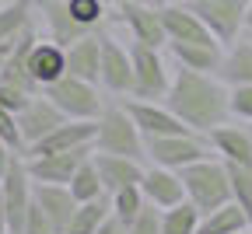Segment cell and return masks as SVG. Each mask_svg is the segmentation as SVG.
<instances>
[{"instance_id":"obj_1","label":"cell","mask_w":252,"mask_h":234,"mask_svg":"<svg viewBox=\"0 0 252 234\" xmlns=\"http://www.w3.org/2000/svg\"><path fill=\"white\" fill-rule=\"evenodd\" d=\"M165 105L193 133H210L214 126L231 119L228 84L217 74L186 70V66H175V63H172V84H168V94H165Z\"/></svg>"},{"instance_id":"obj_2","label":"cell","mask_w":252,"mask_h":234,"mask_svg":"<svg viewBox=\"0 0 252 234\" xmlns=\"http://www.w3.org/2000/svg\"><path fill=\"white\" fill-rule=\"evenodd\" d=\"M94 150L98 154H119V157H144V133L130 119V112L123 109L119 98H109L102 116L94 119Z\"/></svg>"},{"instance_id":"obj_3","label":"cell","mask_w":252,"mask_h":234,"mask_svg":"<svg viewBox=\"0 0 252 234\" xmlns=\"http://www.w3.org/2000/svg\"><path fill=\"white\" fill-rule=\"evenodd\" d=\"M182 175V189H186V199L193 203L200 213H210L217 206L231 203V185H228V168L220 157H203L196 164L179 172Z\"/></svg>"},{"instance_id":"obj_4","label":"cell","mask_w":252,"mask_h":234,"mask_svg":"<svg viewBox=\"0 0 252 234\" xmlns=\"http://www.w3.org/2000/svg\"><path fill=\"white\" fill-rule=\"evenodd\" d=\"M144 157L147 164H161V168L182 172L189 164H196L203 157H214L207 133H193V129H182V133H168V137H151L144 140Z\"/></svg>"},{"instance_id":"obj_5","label":"cell","mask_w":252,"mask_h":234,"mask_svg":"<svg viewBox=\"0 0 252 234\" xmlns=\"http://www.w3.org/2000/svg\"><path fill=\"white\" fill-rule=\"evenodd\" d=\"M42 94H46L67 119H84V122H94V119L102 116L105 102H109V94H105L98 84L81 81V77H70V74H63V77H60L56 84H49Z\"/></svg>"},{"instance_id":"obj_6","label":"cell","mask_w":252,"mask_h":234,"mask_svg":"<svg viewBox=\"0 0 252 234\" xmlns=\"http://www.w3.org/2000/svg\"><path fill=\"white\" fill-rule=\"evenodd\" d=\"M130 59H133V94L130 98H151L165 102L168 84H172V59L165 49H154L144 42H130Z\"/></svg>"},{"instance_id":"obj_7","label":"cell","mask_w":252,"mask_h":234,"mask_svg":"<svg viewBox=\"0 0 252 234\" xmlns=\"http://www.w3.org/2000/svg\"><path fill=\"white\" fill-rule=\"evenodd\" d=\"M186 4L200 14V21L220 46H231L235 39L245 35L249 0H186Z\"/></svg>"},{"instance_id":"obj_8","label":"cell","mask_w":252,"mask_h":234,"mask_svg":"<svg viewBox=\"0 0 252 234\" xmlns=\"http://www.w3.org/2000/svg\"><path fill=\"white\" fill-rule=\"evenodd\" d=\"M102 39V74L98 88L109 98H130L133 94V59H130V42H119L112 31H98Z\"/></svg>"},{"instance_id":"obj_9","label":"cell","mask_w":252,"mask_h":234,"mask_svg":"<svg viewBox=\"0 0 252 234\" xmlns=\"http://www.w3.org/2000/svg\"><path fill=\"white\" fill-rule=\"evenodd\" d=\"M112 14L126 28L130 42H144V46H154V49H165L168 35H165V25H161V7L144 4V0H123Z\"/></svg>"},{"instance_id":"obj_10","label":"cell","mask_w":252,"mask_h":234,"mask_svg":"<svg viewBox=\"0 0 252 234\" xmlns=\"http://www.w3.org/2000/svg\"><path fill=\"white\" fill-rule=\"evenodd\" d=\"M0 196H4V210H7L11 231H21L25 213L32 210V199H35V182H32V175H28L25 154H18L7 164V172L0 175Z\"/></svg>"},{"instance_id":"obj_11","label":"cell","mask_w":252,"mask_h":234,"mask_svg":"<svg viewBox=\"0 0 252 234\" xmlns=\"http://www.w3.org/2000/svg\"><path fill=\"white\" fill-rule=\"evenodd\" d=\"M94 154V147H77V150H60V154H35L25 157L32 182L39 185H70L74 172Z\"/></svg>"},{"instance_id":"obj_12","label":"cell","mask_w":252,"mask_h":234,"mask_svg":"<svg viewBox=\"0 0 252 234\" xmlns=\"http://www.w3.org/2000/svg\"><path fill=\"white\" fill-rule=\"evenodd\" d=\"M123 109L130 112V119L137 122V129L144 133V140L151 137H168V133H182L189 126L179 122V116L165 105V102H151V98H119Z\"/></svg>"},{"instance_id":"obj_13","label":"cell","mask_w":252,"mask_h":234,"mask_svg":"<svg viewBox=\"0 0 252 234\" xmlns=\"http://www.w3.org/2000/svg\"><path fill=\"white\" fill-rule=\"evenodd\" d=\"M210 140V150L214 157H220L224 164H245V168H252V126L245 122H220L207 133Z\"/></svg>"},{"instance_id":"obj_14","label":"cell","mask_w":252,"mask_h":234,"mask_svg":"<svg viewBox=\"0 0 252 234\" xmlns=\"http://www.w3.org/2000/svg\"><path fill=\"white\" fill-rule=\"evenodd\" d=\"M161 25H165V35L168 42H196V46H220L207 25L200 21V14L189 7V4H161ZM165 42V46H168Z\"/></svg>"},{"instance_id":"obj_15","label":"cell","mask_w":252,"mask_h":234,"mask_svg":"<svg viewBox=\"0 0 252 234\" xmlns=\"http://www.w3.org/2000/svg\"><path fill=\"white\" fill-rule=\"evenodd\" d=\"M140 192H144V203L154 206V210H172L175 203H182V199H186L182 175L172 172V168H161V164H144Z\"/></svg>"},{"instance_id":"obj_16","label":"cell","mask_w":252,"mask_h":234,"mask_svg":"<svg viewBox=\"0 0 252 234\" xmlns=\"http://www.w3.org/2000/svg\"><path fill=\"white\" fill-rule=\"evenodd\" d=\"M63 119H67V116H63V112L49 102L42 91H39V94H32V98H28V105L18 112V129H21V144H25V150H28L32 144H39L46 133H53Z\"/></svg>"},{"instance_id":"obj_17","label":"cell","mask_w":252,"mask_h":234,"mask_svg":"<svg viewBox=\"0 0 252 234\" xmlns=\"http://www.w3.org/2000/svg\"><path fill=\"white\" fill-rule=\"evenodd\" d=\"M25 66H28L32 81L39 84V91H46L49 84H56L63 74H67V53H63V46L49 42L42 31H39V39L32 42V49L25 56Z\"/></svg>"},{"instance_id":"obj_18","label":"cell","mask_w":252,"mask_h":234,"mask_svg":"<svg viewBox=\"0 0 252 234\" xmlns=\"http://www.w3.org/2000/svg\"><path fill=\"white\" fill-rule=\"evenodd\" d=\"M77 147H94V122L84 119H63L53 133L39 144H32L25 150V157H35V154H60V150H77Z\"/></svg>"},{"instance_id":"obj_19","label":"cell","mask_w":252,"mask_h":234,"mask_svg":"<svg viewBox=\"0 0 252 234\" xmlns=\"http://www.w3.org/2000/svg\"><path fill=\"white\" fill-rule=\"evenodd\" d=\"M63 53H67V74L70 77L98 84V74H102V39H98V31L70 42Z\"/></svg>"},{"instance_id":"obj_20","label":"cell","mask_w":252,"mask_h":234,"mask_svg":"<svg viewBox=\"0 0 252 234\" xmlns=\"http://www.w3.org/2000/svg\"><path fill=\"white\" fill-rule=\"evenodd\" d=\"M94 168L102 175V185L105 192H116L123 185H140V175H144V164L147 161H137V157H119V154H98L94 150Z\"/></svg>"},{"instance_id":"obj_21","label":"cell","mask_w":252,"mask_h":234,"mask_svg":"<svg viewBox=\"0 0 252 234\" xmlns=\"http://www.w3.org/2000/svg\"><path fill=\"white\" fill-rule=\"evenodd\" d=\"M217 77L224 81L228 88L252 84V39L249 35H242L231 46H224V56H220V66H217Z\"/></svg>"},{"instance_id":"obj_22","label":"cell","mask_w":252,"mask_h":234,"mask_svg":"<svg viewBox=\"0 0 252 234\" xmlns=\"http://www.w3.org/2000/svg\"><path fill=\"white\" fill-rule=\"evenodd\" d=\"M168 59L186 70H203V74H217L224 46H196V42H168L165 46Z\"/></svg>"},{"instance_id":"obj_23","label":"cell","mask_w":252,"mask_h":234,"mask_svg":"<svg viewBox=\"0 0 252 234\" xmlns=\"http://www.w3.org/2000/svg\"><path fill=\"white\" fill-rule=\"evenodd\" d=\"M35 206L53 220V227L63 234V227L70 224L74 210H77V199L70 196L67 185H39L35 182Z\"/></svg>"},{"instance_id":"obj_24","label":"cell","mask_w":252,"mask_h":234,"mask_svg":"<svg viewBox=\"0 0 252 234\" xmlns=\"http://www.w3.org/2000/svg\"><path fill=\"white\" fill-rule=\"evenodd\" d=\"M35 0H4L0 4V42H14L28 25H35Z\"/></svg>"},{"instance_id":"obj_25","label":"cell","mask_w":252,"mask_h":234,"mask_svg":"<svg viewBox=\"0 0 252 234\" xmlns=\"http://www.w3.org/2000/svg\"><path fill=\"white\" fill-rule=\"evenodd\" d=\"M252 227L249 224V213L238 206V203H224V206H217L210 213H200V227L196 234H238Z\"/></svg>"},{"instance_id":"obj_26","label":"cell","mask_w":252,"mask_h":234,"mask_svg":"<svg viewBox=\"0 0 252 234\" xmlns=\"http://www.w3.org/2000/svg\"><path fill=\"white\" fill-rule=\"evenodd\" d=\"M70 196L77 199V203H91V199H102V196H109L105 192V185H102V175H98V168H94V157H88L81 168L74 172V178H70Z\"/></svg>"},{"instance_id":"obj_27","label":"cell","mask_w":252,"mask_h":234,"mask_svg":"<svg viewBox=\"0 0 252 234\" xmlns=\"http://www.w3.org/2000/svg\"><path fill=\"white\" fill-rule=\"evenodd\" d=\"M105 217H109V196L91 199V203H77V210H74L70 224L63 227V234H94Z\"/></svg>"},{"instance_id":"obj_28","label":"cell","mask_w":252,"mask_h":234,"mask_svg":"<svg viewBox=\"0 0 252 234\" xmlns=\"http://www.w3.org/2000/svg\"><path fill=\"white\" fill-rule=\"evenodd\" d=\"M63 7L84 31H102L112 14V7H105L102 0H63Z\"/></svg>"},{"instance_id":"obj_29","label":"cell","mask_w":252,"mask_h":234,"mask_svg":"<svg viewBox=\"0 0 252 234\" xmlns=\"http://www.w3.org/2000/svg\"><path fill=\"white\" fill-rule=\"evenodd\" d=\"M200 227V210L182 199L172 210H161V234H196Z\"/></svg>"},{"instance_id":"obj_30","label":"cell","mask_w":252,"mask_h":234,"mask_svg":"<svg viewBox=\"0 0 252 234\" xmlns=\"http://www.w3.org/2000/svg\"><path fill=\"white\" fill-rule=\"evenodd\" d=\"M144 206H147V203H144L140 185H123V189L109 192V210H112V217H119L123 224H133Z\"/></svg>"},{"instance_id":"obj_31","label":"cell","mask_w":252,"mask_h":234,"mask_svg":"<svg viewBox=\"0 0 252 234\" xmlns=\"http://www.w3.org/2000/svg\"><path fill=\"white\" fill-rule=\"evenodd\" d=\"M224 168H228V185H231V203L252 213V168H245V164H224Z\"/></svg>"},{"instance_id":"obj_32","label":"cell","mask_w":252,"mask_h":234,"mask_svg":"<svg viewBox=\"0 0 252 234\" xmlns=\"http://www.w3.org/2000/svg\"><path fill=\"white\" fill-rule=\"evenodd\" d=\"M228 109H231V119L235 122L252 126V84L228 88Z\"/></svg>"},{"instance_id":"obj_33","label":"cell","mask_w":252,"mask_h":234,"mask_svg":"<svg viewBox=\"0 0 252 234\" xmlns=\"http://www.w3.org/2000/svg\"><path fill=\"white\" fill-rule=\"evenodd\" d=\"M18 234H60L56 227H53V220L35 206V199H32V210L25 213V224H21V231Z\"/></svg>"},{"instance_id":"obj_34","label":"cell","mask_w":252,"mask_h":234,"mask_svg":"<svg viewBox=\"0 0 252 234\" xmlns=\"http://www.w3.org/2000/svg\"><path fill=\"white\" fill-rule=\"evenodd\" d=\"M0 140H7L18 154H25V144H21V129H18V116L11 109L0 105Z\"/></svg>"},{"instance_id":"obj_35","label":"cell","mask_w":252,"mask_h":234,"mask_svg":"<svg viewBox=\"0 0 252 234\" xmlns=\"http://www.w3.org/2000/svg\"><path fill=\"white\" fill-rule=\"evenodd\" d=\"M126 234H161V210L144 206L140 217L130 224V231H126Z\"/></svg>"},{"instance_id":"obj_36","label":"cell","mask_w":252,"mask_h":234,"mask_svg":"<svg viewBox=\"0 0 252 234\" xmlns=\"http://www.w3.org/2000/svg\"><path fill=\"white\" fill-rule=\"evenodd\" d=\"M28 91H21V88H14V84H4V81H0V105H4V109H11L14 116L28 105Z\"/></svg>"},{"instance_id":"obj_37","label":"cell","mask_w":252,"mask_h":234,"mask_svg":"<svg viewBox=\"0 0 252 234\" xmlns=\"http://www.w3.org/2000/svg\"><path fill=\"white\" fill-rule=\"evenodd\" d=\"M126 231H130V224H123V220L112 217V210H109V217L98 224V231H94V234H126Z\"/></svg>"},{"instance_id":"obj_38","label":"cell","mask_w":252,"mask_h":234,"mask_svg":"<svg viewBox=\"0 0 252 234\" xmlns=\"http://www.w3.org/2000/svg\"><path fill=\"white\" fill-rule=\"evenodd\" d=\"M14 157H18V150H14V147H11L7 140H0V175L7 172V164H11Z\"/></svg>"},{"instance_id":"obj_39","label":"cell","mask_w":252,"mask_h":234,"mask_svg":"<svg viewBox=\"0 0 252 234\" xmlns=\"http://www.w3.org/2000/svg\"><path fill=\"white\" fill-rule=\"evenodd\" d=\"M11 231V220H7V210H4V196H0V234Z\"/></svg>"},{"instance_id":"obj_40","label":"cell","mask_w":252,"mask_h":234,"mask_svg":"<svg viewBox=\"0 0 252 234\" xmlns=\"http://www.w3.org/2000/svg\"><path fill=\"white\" fill-rule=\"evenodd\" d=\"M11 46H14V42H0V70H4V63H7V56H11Z\"/></svg>"},{"instance_id":"obj_41","label":"cell","mask_w":252,"mask_h":234,"mask_svg":"<svg viewBox=\"0 0 252 234\" xmlns=\"http://www.w3.org/2000/svg\"><path fill=\"white\" fill-rule=\"evenodd\" d=\"M245 31H252V0H249V14H245Z\"/></svg>"},{"instance_id":"obj_42","label":"cell","mask_w":252,"mask_h":234,"mask_svg":"<svg viewBox=\"0 0 252 234\" xmlns=\"http://www.w3.org/2000/svg\"><path fill=\"white\" fill-rule=\"evenodd\" d=\"M102 4H105V7H112V11H116V7H119V4H123V0H102Z\"/></svg>"},{"instance_id":"obj_43","label":"cell","mask_w":252,"mask_h":234,"mask_svg":"<svg viewBox=\"0 0 252 234\" xmlns=\"http://www.w3.org/2000/svg\"><path fill=\"white\" fill-rule=\"evenodd\" d=\"M144 4H154V7H161V4H168V0H144Z\"/></svg>"},{"instance_id":"obj_44","label":"cell","mask_w":252,"mask_h":234,"mask_svg":"<svg viewBox=\"0 0 252 234\" xmlns=\"http://www.w3.org/2000/svg\"><path fill=\"white\" fill-rule=\"evenodd\" d=\"M238 234H252V227H245V231H238Z\"/></svg>"},{"instance_id":"obj_45","label":"cell","mask_w":252,"mask_h":234,"mask_svg":"<svg viewBox=\"0 0 252 234\" xmlns=\"http://www.w3.org/2000/svg\"><path fill=\"white\" fill-rule=\"evenodd\" d=\"M245 35H249V39H252V31H245Z\"/></svg>"},{"instance_id":"obj_46","label":"cell","mask_w":252,"mask_h":234,"mask_svg":"<svg viewBox=\"0 0 252 234\" xmlns=\"http://www.w3.org/2000/svg\"><path fill=\"white\" fill-rule=\"evenodd\" d=\"M249 224H252V213H249Z\"/></svg>"},{"instance_id":"obj_47","label":"cell","mask_w":252,"mask_h":234,"mask_svg":"<svg viewBox=\"0 0 252 234\" xmlns=\"http://www.w3.org/2000/svg\"><path fill=\"white\" fill-rule=\"evenodd\" d=\"M7 234H18V231H7Z\"/></svg>"},{"instance_id":"obj_48","label":"cell","mask_w":252,"mask_h":234,"mask_svg":"<svg viewBox=\"0 0 252 234\" xmlns=\"http://www.w3.org/2000/svg\"><path fill=\"white\" fill-rule=\"evenodd\" d=\"M0 4H4V0H0Z\"/></svg>"}]
</instances>
